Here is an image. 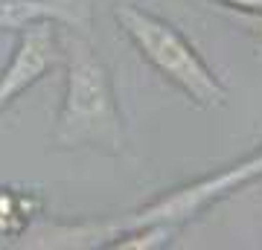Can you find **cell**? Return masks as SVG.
I'll return each instance as SVG.
<instances>
[{"label": "cell", "instance_id": "2", "mask_svg": "<svg viewBox=\"0 0 262 250\" xmlns=\"http://www.w3.org/2000/svg\"><path fill=\"white\" fill-rule=\"evenodd\" d=\"M262 177V148L251 157L239 160L236 166H227L225 172L201 180H192L187 186H178L172 192L160 195L158 201L134 210V213L122 215V218H111V221H88V224H76V227H41L32 233L35 247H94V244H111L117 236L134 230V227H146V224H169V227H181L184 221L195 218L201 210H207L210 204L227 198L230 192L242 189V186L253 184Z\"/></svg>", "mask_w": 262, "mask_h": 250}, {"label": "cell", "instance_id": "1", "mask_svg": "<svg viewBox=\"0 0 262 250\" xmlns=\"http://www.w3.org/2000/svg\"><path fill=\"white\" fill-rule=\"evenodd\" d=\"M64 58V99L53 140L61 148H99L120 154L125 146L122 117L114 96L111 73L88 38L73 29L61 38Z\"/></svg>", "mask_w": 262, "mask_h": 250}, {"label": "cell", "instance_id": "7", "mask_svg": "<svg viewBox=\"0 0 262 250\" xmlns=\"http://www.w3.org/2000/svg\"><path fill=\"white\" fill-rule=\"evenodd\" d=\"M227 15H230L236 24H242L248 35L262 41V12H227Z\"/></svg>", "mask_w": 262, "mask_h": 250}, {"label": "cell", "instance_id": "6", "mask_svg": "<svg viewBox=\"0 0 262 250\" xmlns=\"http://www.w3.org/2000/svg\"><path fill=\"white\" fill-rule=\"evenodd\" d=\"M41 210V201L32 195L0 189V236H24L32 213Z\"/></svg>", "mask_w": 262, "mask_h": 250}, {"label": "cell", "instance_id": "4", "mask_svg": "<svg viewBox=\"0 0 262 250\" xmlns=\"http://www.w3.org/2000/svg\"><path fill=\"white\" fill-rule=\"evenodd\" d=\"M61 61V38L50 20L20 29L18 47L12 53L6 70L0 73V113L6 111L20 93L38 84Z\"/></svg>", "mask_w": 262, "mask_h": 250}, {"label": "cell", "instance_id": "5", "mask_svg": "<svg viewBox=\"0 0 262 250\" xmlns=\"http://www.w3.org/2000/svg\"><path fill=\"white\" fill-rule=\"evenodd\" d=\"M64 24L70 29L91 27L88 0H0V32H20L32 24Z\"/></svg>", "mask_w": 262, "mask_h": 250}, {"label": "cell", "instance_id": "8", "mask_svg": "<svg viewBox=\"0 0 262 250\" xmlns=\"http://www.w3.org/2000/svg\"><path fill=\"white\" fill-rule=\"evenodd\" d=\"M222 12H262V0H213Z\"/></svg>", "mask_w": 262, "mask_h": 250}, {"label": "cell", "instance_id": "3", "mask_svg": "<svg viewBox=\"0 0 262 250\" xmlns=\"http://www.w3.org/2000/svg\"><path fill=\"white\" fill-rule=\"evenodd\" d=\"M114 18L128 35V41L137 47V53L198 108H222L227 102V87L169 20L128 0L114 6Z\"/></svg>", "mask_w": 262, "mask_h": 250}]
</instances>
